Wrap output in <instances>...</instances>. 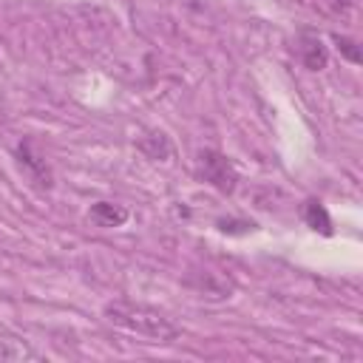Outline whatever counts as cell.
Listing matches in <instances>:
<instances>
[{"instance_id": "1", "label": "cell", "mask_w": 363, "mask_h": 363, "mask_svg": "<svg viewBox=\"0 0 363 363\" xmlns=\"http://www.w3.org/2000/svg\"><path fill=\"white\" fill-rule=\"evenodd\" d=\"M105 318L113 326H122L133 335H142L153 343H170L179 337V326L173 320H167L162 312L145 306V303H133V301H111L105 303Z\"/></svg>"}, {"instance_id": "6", "label": "cell", "mask_w": 363, "mask_h": 363, "mask_svg": "<svg viewBox=\"0 0 363 363\" xmlns=\"http://www.w3.org/2000/svg\"><path fill=\"white\" fill-rule=\"evenodd\" d=\"M139 150L145 153V156H150V159H162V162H167L170 156H173V145H170V139L162 133V130H153V133H147V136H142L139 139Z\"/></svg>"}, {"instance_id": "4", "label": "cell", "mask_w": 363, "mask_h": 363, "mask_svg": "<svg viewBox=\"0 0 363 363\" xmlns=\"http://www.w3.org/2000/svg\"><path fill=\"white\" fill-rule=\"evenodd\" d=\"M298 51H301V60H303V65L309 71H323L326 62H329V51H326L323 40L318 34H303Z\"/></svg>"}, {"instance_id": "7", "label": "cell", "mask_w": 363, "mask_h": 363, "mask_svg": "<svg viewBox=\"0 0 363 363\" xmlns=\"http://www.w3.org/2000/svg\"><path fill=\"white\" fill-rule=\"evenodd\" d=\"M301 216H303V221H306L312 230H318V233H323V235H332V218H329L326 207H323L318 199H309V201H303V207H301Z\"/></svg>"}, {"instance_id": "9", "label": "cell", "mask_w": 363, "mask_h": 363, "mask_svg": "<svg viewBox=\"0 0 363 363\" xmlns=\"http://www.w3.org/2000/svg\"><path fill=\"white\" fill-rule=\"evenodd\" d=\"M329 14H335V17H349L352 14V6H354V0H318Z\"/></svg>"}, {"instance_id": "5", "label": "cell", "mask_w": 363, "mask_h": 363, "mask_svg": "<svg viewBox=\"0 0 363 363\" xmlns=\"http://www.w3.org/2000/svg\"><path fill=\"white\" fill-rule=\"evenodd\" d=\"M91 221L99 224V227H122L128 221V210L122 204H113V201H96L91 210H88Z\"/></svg>"}, {"instance_id": "2", "label": "cell", "mask_w": 363, "mask_h": 363, "mask_svg": "<svg viewBox=\"0 0 363 363\" xmlns=\"http://www.w3.org/2000/svg\"><path fill=\"white\" fill-rule=\"evenodd\" d=\"M196 173H199L201 182L213 184V187H216L218 193H224V196H230V193L235 190V184H238V170H235V164H233L224 153L210 150V147L199 150Z\"/></svg>"}, {"instance_id": "8", "label": "cell", "mask_w": 363, "mask_h": 363, "mask_svg": "<svg viewBox=\"0 0 363 363\" xmlns=\"http://www.w3.org/2000/svg\"><path fill=\"white\" fill-rule=\"evenodd\" d=\"M335 43L340 48V54L352 62V65H360L363 62V54H360V45L352 40V37H343V34H335Z\"/></svg>"}, {"instance_id": "3", "label": "cell", "mask_w": 363, "mask_h": 363, "mask_svg": "<svg viewBox=\"0 0 363 363\" xmlns=\"http://www.w3.org/2000/svg\"><path fill=\"white\" fill-rule=\"evenodd\" d=\"M17 159H20V164L28 170V176H31L40 187H51V167L45 164V159H43L40 153H34L31 142L17 145Z\"/></svg>"}]
</instances>
